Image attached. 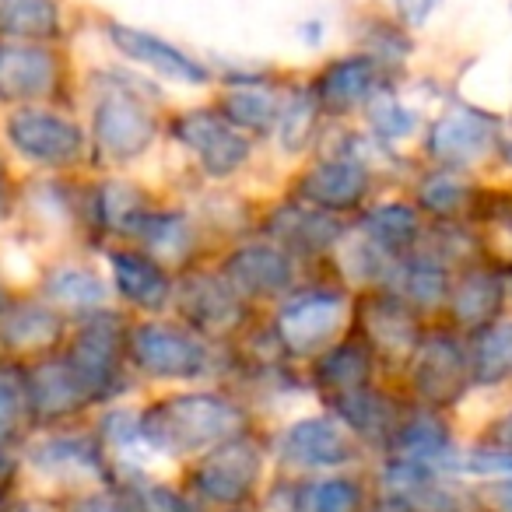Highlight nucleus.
I'll return each mask as SVG.
<instances>
[{"label":"nucleus","instance_id":"nucleus-1","mask_svg":"<svg viewBox=\"0 0 512 512\" xmlns=\"http://www.w3.org/2000/svg\"><path fill=\"white\" fill-rule=\"evenodd\" d=\"M144 446L162 456H200L249 432V414L225 393H172L144 407L137 418Z\"/></svg>","mask_w":512,"mask_h":512},{"label":"nucleus","instance_id":"nucleus-2","mask_svg":"<svg viewBox=\"0 0 512 512\" xmlns=\"http://www.w3.org/2000/svg\"><path fill=\"white\" fill-rule=\"evenodd\" d=\"M348 320V295L334 285L295 288L274 309V344L288 358H316L337 344Z\"/></svg>","mask_w":512,"mask_h":512},{"label":"nucleus","instance_id":"nucleus-3","mask_svg":"<svg viewBox=\"0 0 512 512\" xmlns=\"http://www.w3.org/2000/svg\"><path fill=\"white\" fill-rule=\"evenodd\" d=\"M264 460L267 456L260 439L246 432L200 456L193 463L186 484H190V491L200 502L214 505V509H242L256 495V488H260Z\"/></svg>","mask_w":512,"mask_h":512},{"label":"nucleus","instance_id":"nucleus-4","mask_svg":"<svg viewBox=\"0 0 512 512\" xmlns=\"http://www.w3.org/2000/svg\"><path fill=\"white\" fill-rule=\"evenodd\" d=\"M127 358L151 379H200L211 369V348L186 323L144 320L127 334Z\"/></svg>","mask_w":512,"mask_h":512},{"label":"nucleus","instance_id":"nucleus-5","mask_svg":"<svg viewBox=\"0 0 512 512\" xmlns=\"http://www.w3.org/2000/svg\"><path fill=\"white\" fill-rule=\"evenodd\" d=\"M127 334L130 327H123L120 316L106 309V313L92 316V320H81V330L74 334L71 348H67V365L85 383L95 404L123 390V365L130 362Z\"/></svg>","mask_w":512,"mask_h":512},{"label":"nucleus","instance_id":"nucleus-6","mask_svg":"<svg viewBox=\"0 0 512 512\" xmlns=\"http://www.w3.org/2000/svg\"><path fill=\"white\" fill-rule=\"evenodd\" d=\"M8 141L39 169H74L81 165L88 137L71 116L43 106H22L8 116Z\"/></svg>","mask_w":512,"mask_h":512},{"label":"nucleus","instance_id":"nucleus-7","mask_svg":"<svg viewBox=\"0 0 512 512\" xmlns=\"http://www.w3.org/2000/svg\"><path fill=\"white\" fill-rule=\"evenodd\" d=\"M172 134L190 148V155L197 158L207 176H218V179L239 172L249 162V155H253L249 134H242L221 109L211 106L179 113L172 120Z\"/></svg>","mask_w":512,"mask_h":512},{"label":"nucleus","instance_id":"nucleus-8","mask_svg":"<svg viewBox=\"0 0 512 512\" xmlns=\"http://www.w3.org/2000/svg\"><path fill=\"white\" fill-rule=\"evenodd\" d=\"M158 134V116L137 99L134 88L113 85L106 88L99 102H95V120L92 137L99 151L113 162H130V158L144 155Z\"/></svg>","mask_w":512,"mask_h":512},{"label":"nucleus","instance_id":"nucleus-9","mask_svg":"<svg viewBox=\"0 0 512 512\" xmlns=\"http://www.w3.org/2000/svg\"><path fill=\"white\" fill-rule=\"evenodd\" d=\"M176 306L186 327L204 341L239 334L249 320V302L221 274H190L179 285Z\"/></svg>","mask_w":512,"mask_h":512},{"label":"nucleus","instance_id":"nucleus-10","mask_svg":"<svg viewBox=\"0 0 512 512\" xmlns=\"http://www.w3.org/2000/svg\"><path fill=\"white\" fill-rule=\"evenodd\" d=\"M474 379L470 355L453 334L421 337L418 351L411 358V386L428 407H449L467 393Z\"/></svg>","mask_w":512,"mask_h":512},{"label":"nucleus","instance_id":"nucleus-11","mask_svg":"<svg viewBox=\"0 0 512 512\" xmlns=\"http://www.w3.org/2000/svg\"><path fill=\"white\" fill-rule=\"evenodd\" d=\"M358 330H362L358 337L369 344L372 358H386V362H411L421 337H425L418 323V309H411L386 288L362 302Z\"/></svg>","mask_w":512,"mask_h":512},{"label":"nucleus","instance_id":"nucleus-12","mask_svg":"<svg viewBox=\"0 0 512 512\" xmlns=\"http://www.w3.org/2000/svg\"><path fill=\"white\" fill-rule=\"evenodd\" d=\"M221 278L242 299H285L295 288V256L285 253L278 242H253L228 253L221 264Z\"/></svg>","mask_w":512,"mask_h":512},{"label":"nucleus","instance_id":"nucleus-13","mask_svg":"<svg viewBox=\"0 0 512 512\" xmlns=\"http://www.w3.org/2000/svg\"><path fill=\"white\" fill-rule=\"evenodd\" d=\"M60 85L57 50L43 43H0V102L25 106V102L50 99Z\"/></svg>","mask_w":512,"mask_h":512},{"label":"nucleus","instance_id":"nucleus-14","mask_svg":"<svg viewBox=\"0 0 512 512\" xmlns=\"http://www.w3.org/2000/svg\"><path fill=\"white\" fill-rule=\"evenodd\" d=\"M498 148V127L474 109H453L432 127L428 151L442 169H477Z\"/></svg>","mask_w":512,"mask_h":512},{"label":"nucleus","instance_id":"nucleus-15","mask_svg":"<svg viewBox=\"0 0 512 512\" xmlns=\"http://www.w3.org/2000/svg\"><path fill=\"white\" fill-rule=\"evenodd\" d=\"M358 456V446L351 439V428L341 418H302L281 435V460L292 467L320 470V467H344Z\"/></svg>","mask_w":512,"mask_h":512},{"label":"nucleus","instance_id":"nucleus-16","mask_svg":"<svg viewBox=\"0 0 512 512\" xmlns=\"http://www.w3.org/2000/svg\"><path fill=\"white\" fill-rule=\"evenodd\" d=\"M369 193V169H365L362 158H323V162L309 165L306 172L295 183V197L302 204L316 207V211H351L358 207Z\"/></svg>","mask_w":512,"mask_h":512},{"label":"nucleus","instance_id":"nucleus-17","mask_svg":"<svg viewBox=\"0 0 512 512\" xmlns=\"http://www.w3.org/2000/svg\"><path fill=\"white\" fill-rule=\"evenodd\" d=\"M25 376H29V404H32V421H67L74 414H81L85 407H92V393L85 390L74 369L67 365V358H36L32 365H25Z\"/></svg>","mask_w":512,"mask_h":512},{"label":"nucleus","instance_id":"nucleus-18","mask_svg":"<svg viewBox=\"0 0 512 512\" xmlns=\"http://www.w3.org/2000/svg\"><path fill=\"white\" fill-rule=\"evenodd\" d=\"M379 78H383V64L369 53L334 60L313 85L316 106H320V113L330 116L355 113L379 95Z\"/></svg>","mask_w":512,"mask_h":512},{"label":"nucleus","instance_id":"nucleus-19","mask_svg":"<svg viewBox=\"0 0 512 512\" xmlns=\"http://www.w3.org/2000/svg\"><path fill=\"white\" fill-rule=\"evenodd\" d=\"M106 36L123 57H130L134 64L151 67V71L162 74V78L179 81V85H207V81H211V71H207L200 60H193L190 53H183L179 46L165 43L162 36L130 29V25H123V22H109Z\"/></svg>","mask_w":512,"mask_h":512},{"label":"nucleus","instance_id":"nucleus-20","mask_svg":"<svg viewBox=\"0 0 512 512\" xmlns=\"http://www.w3.org/2000/svg\"><path fill=\"white\" fill-rule=\"evenodd\" d=\"M109 271H113V288L120 292V299H127L134 309L162 313L172 302L169 267H162L144 249H113L109 253Z\"/></svg>","mask_w":512,"mask_h":512},{"label":"nucleus","instance_id":"nucleus-21","mask_svg":"<svg viewBox=\"0 0 512 512\" xmlns=\"http://www.w3.org/2000/svg\"><path fill=\"white\" fill-rule=\"evenodd\" d=\"M64 337V316L53 313L43 299L0 306V348L11 355H43L53 351Z\"/></svg>","mask_w":512,"mask_h":512},{"label":"nucleus","instance_id":"nucleus-22","mask_svg":"<svg viewBox=\"0 0 512 512\" xmlns=\"http://www.w3.org/2000/svg\"><path fill=\"white\" fill-rule=\"evenodd\" d=\"M372 369H376V358H372L369 344L362 337H344V341H337L334 348L316 358L313 383L330 404H337V400L369 390Z\"/></svg>","mask_w":512,"mask_h":512},{"label":"nucleus","instance_id":"nucleus-23","mask_svg":"<svg viewBox=\"0 0 512 512\" xmlns=\"http://www.w3.org/2000/svg\"><path fill=\"white\" fill-rule=\"evenodd\" d=\"M285 99L288 95H281V88L267 78H239L225 85L218 109L242 134H271L285 113Z\"/></svg>","mask_w":512,"mask_h":512},{"label":"nucleus","instance_id":"nucleus-24","mask_svg":"<svg viewBox=\"0 0 512 512\" xmlns=\"http://www.w3.org/2000/svg\"><path fill=\"white\" fill-rule=\"evenodd\" d=\"M32 467L53 481H102L106 460H102L99 442L81 439V435H50L29 449Z\"/></svg>","mask_w":512,"mask_h":512},{"label":"nucleus","instance_id":"nucleus-25","mask_svg":"<svg viewBox=\"0 0 512 512\" xmlns=\"http://www.w3.org/2000/svg\"><path fill=\"white\" fill-rule=\"evenodd\" d=\"M267 235H271V242H278L285 253L316 256L337 246L341 225H337L334 214L316 211V207L299 200V204H288V207H281V211H274V221L267 225Z\"/></svg>","mask_w":512,"mask_h":512},{"label":"nucleus","instance_id":"nucleus-26","mask_svg":"<svg viewBox=\"0 0 512 512\" xmlns=\"http://www.w3.org/2000/svg\"><path fill=\"white\" fill-rule=\"evenodd\" d=\"M43 302L60 316H78V320H92V316L106 313V281L95 271L81 264H60L43 278Z\"/></svg>","mask_w":512,"mask_h":512},{"label":"nucleus","instance_id":"nucleus-27","mask_svg":"<svg viewBox=\"0 0 512 512\" xmlns=\"http://www.w3.org/2000/svg\"><path fill=\"white\" fill-rule=\"evenodd\" d=\"M449 316L453 327L463 334H484L488 327H495V316L502 309V278L488 267L481 271H467L453 288H449Z\"/></svg>","mask_w":512,"mask_h":512},{"label":"nucleus","instance_id":"nucleus-28","mask_svg":"<svg viewBox=\"0 0 512 512\" xmlns=\"http://www.w3.org/2000/svg\"><path fill=\"white\" fill-rule=\"evenodd\" d=\"M386 446L393 449V460L439 467L449 460V428L435 411H414L400 418Z\"/></svg>","mask_w":512,"mask_h":512},{"label":"nucleus","instance_id":"nucleus-29","mask_svg":"<svg viewBox=\"0 0 512 512\" xmlns=\"http://www.w3.org/2000/svg\"><path fill=\"white\" fill-rule=\"evenodd\" d=\"M60 32V0H0V36L43 43Z\"/></svg>","mask_w":512,"mask_h":512},{"label":"nucleus","instance_id":"nucleus-30","mask_svg":"<svg viewBox=\"0 0 512 512\" xmlns=\"http://www.w3.org/2000/svg\"><path fill=\"white\" fill-rule=\"evenodd\" d=\"M362 235L369 242H376L386 256H400L418 242L421 218H418V211L407 204H379L365 214Z\"/></svg>","mask_w":512,"mask_h":512},{"label":"nucleus","instance_id":"nucleus-31","mask_svg":"<svg viewBox=\"0 0 512 512\" xmlns=\"http://www.w3.org/2000/svg\"><path fill=\"white\" fill-rule=\"evenodd\" d=\"M449 288L453 285H449L446 267L435 256H418V260L400 267V285L386 288V292L404 299L411 309H435V306H446Z\"/></svg>","mask_w":512,"mask_h":512},{"label":"nucleus","instance_id":"nucleus-32","mask_svg":"<svg viewBox=\"0 0 512 512\" xmlns=\"http://www.w3.org/2000/svg\"><path fill=\"white\" fill-rule=\"evenodd\" d=\"M292 512H365V488L355 477H320L295 488Z\"/></svg>","mask_w":512,"mask_h":512},{"label":"nucleus","instance_id":"nucleus-33","mask_svg":"<svg viewBox=\"0 0 512 512\" xmlns=\"http://www.w3.org/2000/svg\"><path fill=\"white\" fill-rule=\"evenodd\" d=\"M29 421H32V404H29L25 365L0 362V446L15 442Z\"/></svg>","mask_w":512,"mask_h":512},{"label":"nucleus","instance_id":"nucleus-34","mask_svg":"<svg viewBox=\"0 0 512 512\" xmlns=\"http://www.w3.org/2000/svg\"><path fill=\"white\" fill-rule=\"evenodd\" d=\"M418 204L425 207L428 214L442 221H453L460 211H467L470 204V186L456 176L453 169H435L421 179L418 186Z\"/></svg>","mask_w":512,"mask_h":512},{"label":"nucleus","instance_id":"nucleus-35","mask_svg":"<svg viewBox=\"0 0 512 512\" xmlns=\"http://www.w3.org/2000/svg\"><path fill=\"white\" fill-rule=\"evenodd\" d=\"M449 467L463 470V474H512V453L498 446H477L470 453H463L460 460H453Z\"/></svg>","mask_w":512,"mask_h":512},{"label":"nucleus","instance_id":"nucleus-36","mask_svg":"<svg viewBox=\"0 0 512 512\" xmlns=\"http://www.w3.org/2000/svg\"><path fill=\"white\" fill-rule=\"evenodd\" d=\"M64 512H137V509H134V502H130V491L99 488V491L78 495Z\"/></svg>","mask_w":512,"mask_h":512},{"label":"nucleus","instance_id":"nucleus-37","mask_svg":"<svg viewBox=\"0 0 512 512\" xmlns=\"http://www.w3.org/2000/svg\"><path fill=\"white\" fill-rule=\"evenodd\" d=\"M369 106H372V123H376V130L386 137V141H397V137H404L407 130L414 127L411 113H404L397 102H390V106H376V102H369Z\"/></svg>","mask_w":512,"mask_h":512},{"label":"nucleus","instance_id":"nucleus-38","mask_svg":"<svg viewBox=\"0 0 512 512\" xmlns=\"http://www.w3.org/2000/svg\"><path fill=\"white\" fill-rule=\"evenodd\" d=\"M484 512H512V481H491L481 488Z\"/></svg>","mask_w":512,"mask_h":512},{"label":"nucleus","instance_id":"nucleus-39","mask_svg":"<svg viewBox=\"0 0 512 512\" xmlns=\"http://www.w3.org/2000/svg\"><path fill=\"white\" fill-rule=\"evenodd\" d=\"M488 439H491V446L509 449V453H512V407L488 428Z\"/></svg>","mask_w":512,"mask_h":512},{"label":"nucleus","instance_id":"nucleus-40","mask_svg":"<svg viewBox=\"0 0 512 512\" xmlns=\"http://www.w3.org/2000/svg\"><path fill=\"white\" fill-rule=\"evenodd\" d=\"M397 4H400V15H404L407 22H411V25H421V22H425L428 11H432L435 0H397Z\"/></svg>","mask_w":512,"mask_h":512},{"label":"nucleus","instance_id":"nucleus-41","mask_svg":"<svg viewBox=\"0 0 512 512\" xmlns=\"http://www.w3.org/2000/svg\"><path fill=\"white\" fill-rule=\"evenodd\" d=\"M15 477V460L8 456V446H0V488Z\"/></svg>","mask_w":512,"mask_h":512},{"label":"nucleus","instance_id":"nucleus-42","mask_svg":"<svg viewBox=\"0 0 512 512\" xmlns=\"http://www.w3.org/2000/svg\"><path fill=\"white\" fill-rule=\"evenodd\" d=\"M502 337H505V355H509V372H512V323L502 327Z\"/></svg>","mask_w":512,"mask_h":512},{"label":"nucleus","instance_id":"nucleus-43","mask_svg":"<svg viewBox=\"0 0 512 512\" xmlns=\"http://www.w3.org/2000/svg\"><path fill=\"white\" fill-rule=\"evenodd\" d=\"M8 207V183H4V172H0V214Z\"/></svg>","mask_w":512,"mask_h":512},{"label":"nucleus","instance_id":"nucleus-44","mask_svg":"<svg viewBox=\"0 0 512 512\" xmlns=\"http://www.w3.org/2000/svg\"><path fill=\"white\" fill-rule=\"evenodd\" d=\"M15 512H46V509H39V505H18Z\"/></svg>","mask_w":512,"mask_h":512},{"label":"nucleus","instance_id":"nucleus-45","mask_svg":"<svg viewBox=\"0 0 512 512\" xmlns=\"http://www.w3.org/2000/svg\"><path fill=\"white\" fill-rule=\"evenodd\" d=\"M0 512H4V505H0Z\"/></svg>","mask_w":512,"mask_h":512}]
</instances>
